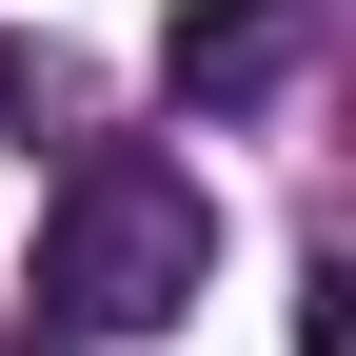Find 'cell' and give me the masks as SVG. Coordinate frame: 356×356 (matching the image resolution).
Listing matches in <instances>:
<instances>
[{
	"label": "cell",
	"instance_id": "2",
	"mask_svg": "<svg viewBox=\"0 0 356 356\" xmlns=\"http://www.w3.org/2000/svg\"><path fill=\"white\" fill-rule=\"evenodd\" d=\"M297 40H317V0H178L159 79H178L198 119H238V99H277V79H297Z\"/></svg>",
	"mask_w": 356,
	"mask_h": 356
},
{
	"label": "cell",
	"instance_id": "1",
	"mask_svg": "<svg viewBox=\"0 0 356 356\" xmlns=\"http://www.w3.org/2000/svg\"><path fill=\"white\" fill-rule=\"evenodd\" d=\"M198 277H218V198H198V159H159V139H79L60 198H40V317H60V337H159V317H198Z\"/></svg>",
	"mask_w": 356,
	"mask_h": 356
}]
</instances>
